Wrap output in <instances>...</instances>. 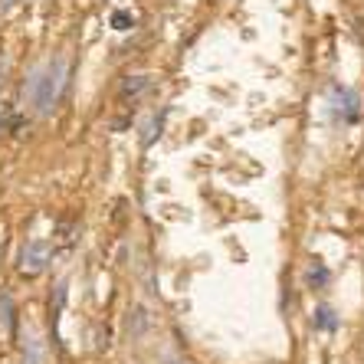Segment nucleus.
Here are the masks:
<instances>
[{"label":"nucleus","mask_w":364,"mask_h":364,"mask_svg":"<svg viewBox=\"0 0 364 364\" xmlns=\"http://www.w3.org/2000/svg\"><path fill=\"white\" fill-rule=\"evenodd\" d=\"M10 4H17V0H0V10H4V7H10Z\"/></svg>","instance_id":"6"},{"label":"nucleus","mask_w":364,"mask_h":364,"mask_svg":"<svg viewBox=\"0 0 364 364\" xmlns=\"http://www.w3.org/2000/svg\"><path fill=\"white\" fill-rule=\"evenodd\" d=\"M0 335L7 341H14L17 335V305L10 292H0Z\"/></svg>","instance_id":"3"},{"label":"nucleus","mask_w":364,"mask_h":364,"mask_svg":"<svg viewBox=\"0 0 364 364\" xmlns=\"http://www.w3.org/2000/svg\"><path fill=\"white\" fill-rule=\"evenodd\" d=\"M53 253H56V246L50 240H30V243H23V250H20V272L23 276L46 272L53 263Z\"/></svg>","instance_id":"2"},{"label":"nucleus","mask_w":364,"mask_h":364,"mask_svg":"<svg viewBox=\"0 0 364 364\" xmlns=\"http://www.w3.org/2000/svg\"><path fill=\"white\" fill-rule=\"evenodd\" d=\"M63 85H66V60L63 56H53L40 69H33V76L26 82V99H30L36 115H50L56 109Z\"/></svg>","instance_id":"1"},{"label":"nucleus","mask_w":364,"mask_h":364,"mask_svg":"<svg viewBox=\"0 0 364 364\" xmlns=\"http://www.w3.org/2000/svg\"><path fill=\"white\" fill-rule=\"evenodd\" d=\"M4 69H7V63H4V53H0V85H4Z\"/></svg>","instance_id":"5"},{"label":"nucleus","mask_w":364,"mask_h":364,"mask_svg":"<svg viewBox=\"0 0 364 364\" xmlns=\"http://www.w3.org/2000/svg\"><path fill=\"white\" fill-rule=\"evenodd\" d=\"M148 76H128L125 82H122V99H128V95H132V99H135V95H141L144 89H148Z\"/></svg>","instance_id":"4"},{"label":"nucleus","mask_w":364,"mask_h":364,"mask_svg":"<svg viewBox=\"0 0 364 364\" xmlns=\"http://www.w3.org/2000/svg\"><path fill=\"white\" fill-rule=\"evenodd\" d=\"M168 364H187V361H181V358H171V361Z\"/></svg>","instance_id":"7"}]
</instances>
